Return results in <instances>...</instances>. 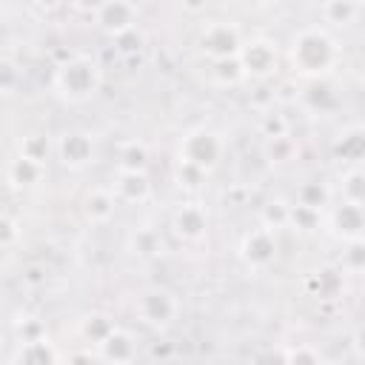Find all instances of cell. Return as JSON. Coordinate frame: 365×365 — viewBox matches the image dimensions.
Listing matches in <instances>:
<instances>
[{
    "label": "cell",
    "mask_w": 365,
    "mask_h": 365,
    "mask_svg": "<svg viewBox=\"0 0 365 365\" xmlns=\"http://www.w3.org/2000/svg\"><path fill=\"white\" fill-rule=\"evenodd\" d=\"M339 60V46L322 26H305L291 37L288 63L302 77H322Z\"/></svg>",
    "instance_id": "6da1fadb"
},
{
    "label": "cell",
    "mask_w": 365,
    "mask_h": 365,
    "mask_svg": "<svg viewBox=\"0 0 365 365\" xmlns=\"http://www.w3.org/2000/svg\"><path fill=\"white\" fill-rule=\"evenodd\" d=\"M100 83H103V71L100 66L91 60V57H68L66 63H60L54 68V91L60 97H66L68 103H80V100H88L100 91Z\"/></svg>",
    "instance_id": "7a4b0ae2"
},
{
    "label": "cell",
    "mask_w": 365,
    "mask_h": 365,
    "mask_svg": "<svg viewBox=\"0 0 365 365\" xmlns=\"http://www.w3.org/2000/svg\"><path fill=\"white\" fill-rule=\"evenodd\" d=\"M225 151V143L222 137L214 131V128H205V125H197L191 131H185L180 137V145H177V163H188L194 168H202L205 174L220 163Z\"/></svg>",
    "instance_id": "3957f363"
},
{
    "label": "cell",
    "mask_w": 365,
    "mask_h": 365,
    "mask_svg": "<svg viewBox=\"0 0 365 365\" xmlns=\"http://www.w3.org/2000/svg\"><path fill=\"white\" fill-rule=\"evenodd\" d=\"M134 314L151 328H168L180 317V299L168 288H145L134 302Z\"/></svg>",
    "instance_id": "277c9868"
},
{
    "label": "cell",
    "mask_w": 365,
    "mask_h": 365,
    "mask_svg": "<svg viewBox=\"0 0 365 365\" xmlns=\"http://www.w3.org/2000/svg\"><path fill=\"white\" fill-rule=\"evenodd\" d=\"M242 37L237 31L234 23H225V20H211L205 23L202 34H200V51L211 60V63H220V60H231L240 54L242 48Z\"/></svg>",
    "instance_id": "5b68a950"
},
{
    "label": "cell",
    "mask_w": 365,
    "mask_h": 365,
    "mask_svg": "<svg viewBox=\"0 0 365 365\" xmlns=\"http://www.w3.org/2000/svg\"><path fill=\"white\" fill-rule=\"evenodd\" d=\"M240 66L245 71V77H254V80H265L277 71L279 66V51H277V43L268 40V37H251L242 43L240 48Z\"/></svg>",
    "instance_id": "8992f818"
},
{
    "label": "cell",
    "mask_w": 365,
    "mask_h": 365,
    "mask_svg": "<svg viewBox=\"0 0 365 365\" xmlns=\"http://www.w3.org/2000/svg\"><path fill=\"white\" fill-rule=\"evenodd\" d=\"M240 257L251 271H265L277 262V234L268 228H251L240 242Z\"/></svg>",
    "instance_id": "52a82bcc"
},
{
    "label": "cell",
    "mask_w": 365,
    "mask_h": 365,
    "mask_svg": "<svg viewBox=\"0 0 365 365\" xmlns=\"http://www.w3.org/2000/svg\"><path fill=\"white\" fill-rule=\"evenodd\" d=\"M54 154L66 168L80 171L94 160V137L88 131H66L57 137Z\"/></svg>",
    "instance_id": "ba28073f"
},
{
    "label": "cell",
    "mask_w": 365,
    "mask_h": 365,
    "mask_svg": "<svg viewBox=\"0 0 365 365\" xmlns=\"http://www.w3.org/2000/svg\"><path fill=\"white\" fill-rule=\"evenodd\" d=\"M94 17H97V26L111 34L114 40L123 37L125 31L137 29V6L134 3H123V0H114V3H100L94 6Z\"/></svg>",
    "instance_id": "9c48e42d"
},
{
    "label": "cell",
    "mask_w": 365,
    "mask_h": 365,
    "mask_svg": "<svg viewBox=\"0 0 365 365\" xmlns=\"http://www.w3.org/2000/svg\"><path fill=\"white\" fill-rule=\"evenodd\" d=\"M208 228V214L200 202H182L174 214H171V231L185 240V242H197L205 237Z\"/></svg>",
    "instance_id": "30bf717a"
},
{
    "label": "cell",
    "mask_w": 365,
    "mask_h": 365,
    "mask_svg": "<svg viewBox=\"0 0 365 365\" xmlns=\"http://www.w3.org/2000/svg\"><path fill=\"white\" fill-rule=\"evenodd\" d=\"M94 351H97V359L106 362V365H131L134 356H137V342L128 331L114 328Z\"/></svg>",
    "instance_id": "8fae6325"
},
{
    "label": "cell",
    "mask_w": 365,
    "mask_h": 365,
    "mask_svg": "<svg viewBox=\"0 0 365 365\" xmlns=\"http://www.w3.org/2000/svg\"><path fill=\"white\" fill-rule=\"evenodd\" d=\"M334 154L351 168H365V125H345L334 140Z\"/></svg>",
    "instance_id": "7c38bea8"
},
{
    "label": "cell",
    "mask_w": 365,
    "mask_h": 365,
    "mask_svg": "<svg viewBox=\"0 0 365 365\" xmlns=\"http://www.w3.org/2000/svg\"><path fill=\"white\" fill-rule=\"evenodd\" d=\"M331 225H334V231H336L345 242H348V240H356V237H362V231H365V208L342 200V202L331 211Z\"/></svg>",
    "instance_id": "4fadbf2b"
},
{
    "label": "cell",
    "mask_w": 365,
    "mask_h": 365,
    "mask_svg": "<svg viewBox=\"0 0 365 365\" xmlns=\"http://www.w3.org/2000/svg\"><path fill=\"white\" fill-rule=\"evenodd\" d=\"M111 188L123 202H145L151 197V180L145 171H117Z\"/></svg>",
    "instance_id": "5bb4252c"
},
{
    "label": "cell",
    "mask_w": 365,
    "mask_h": 365,
    "mask_svg": "<svg viewBox=\"0 0 365 365\" xmlns=\"http://www.w3.org/2000/svg\"><path fill=\"white\" fill-rule=\"evenodd\" d=\"M117 194H114V188H91L88 194H86V200H83V214L94 222V225H106L111 217H114V211H117Z\"/></svg>",
    "instance_id": "9a60e30c"
},
{
    "label": "cell",
    "mask_w": 365,
    "mask_h": 365,
    "mask_svg": "<svg viewBox=\"0 0 365 365\" xmlns=\"http://www.w3.org/2000/svg\"><path fill=\"white\" fill-rule=\"evenodd\" d=\"M57 362H60L57 348L51 345L48 336H43L34 342H20L11 365H57Z\"/></svg>",
    "instance_id": "2e32d148"
},
{
    "label": "cell",
    "mask_w": 365,
    "mask_h": 365,
    "mask_svg": "<svg viewBox=\"0 0 365 365\" xmlns=\"http://www.w3.org/2000/svg\"><path fill=\"white\" fill-rule=\"evenodd\" d=\"M43 174H46V165H40V163H34V160H26V157H20V154H14V160H11L9 168H6L9 182L17 185V188H31V185H37V182L43 180Z\"/></svg>",
    "instance_id": "e0dca14e"
},
{
    "label": "cell",
    "mask_w": 365,
    "mask_h": 365,
    "mask_svg": "<svg viewBox=\"0 0 365 365\" xmlns=\"http://www.w3.org/2000/svg\"><path fill=\"white\" fill-rule=\"evenodd\" d=\"M114 328H117L114 319H111L108 314H103V311H91V314H86V317L80 319V336H83L86 342H91L94 348H97Z\"/></svg>",
    "instance_id": "ac0fdd59"
},
{
    "label": "cell",
    "mask_w": 365,
    "mask_h": 365,
    "mask_svg": "<svg viewBox=\"0 0 365 365\" xmlns=\"http://www.w3.org/2000/svg\"><path fill=\"white\" fill-rule=\"evenodd\" d=\"M259 225L268 228V231H279V228H288L291 225V202L282 200V197H274L268 200L262 208H259Z\"/></svg>",
    "instance_id": "d6986e66"
},
{
    "label": "cell",
    "mask_w": 365,
    "mask_h": 365,
    "mask_svg": "<svg viewBox=\"0 0 365 365\" xmlns=\"http://www.w3.org/2000/svg\"><path fill=\"white\" fill-rule=\"evenodd\" d=\"M51 151H54L51 140H48L46 134H40V131H31V134H26V137L17 143V154L26 157V160H34V163H40V165H46V160H48Z\"/></svg>",
    "instance_id": "ffe728a7"
},
{
    "label": "cell",
    "mask_w": 365,
    "mask_h": 365,
    "mask_svg": "<svg viewBox=\"0 0 365 365\" xmlns=\"http://www.w3.org/2000/svg\"><path fill=\"white\" fill-rule=\"evenodd\" d=\"M339 191L345 202L365 208V168H348L339 180Z\"/></svg>",
    "instance_id": "44dd1931"
},
{
    "label": "cell",
    "mask_w": 365,
    "mask_h": 365,
    "mask_svg": "<svg viewBox=\"0 0 365 365\" xmlns=\"http://www.w3.org/2000/svg\"><path fill=\"white\" fill-rule=\"evenodd\" d=\"M359 11H362V6L359 3H348V0H331V3L319 6V14L325 17V23H336V26L354 23L359 17Z\"/></svg>",
    "instance_id": "7402d4cb"
},
{
    "label": "cell",
    "mask_w": 365,
    "mask_h": 365,
    "mask_svg": "<svg viewBox=\"0 0 365 365\" xmlns=\"http://www.w3.org/2000/svg\"><path fill=\"white\" fill-rule=\"evenodd\" d=\"M128 248L137 257H157L163 251V240H160V234L154 228H137L128 237Z\"/></svg>",
    "instance_id": "603a6c76"
},
{
    "label": "cell",
    "mask_w": 365,
    "mask_h": 365,
    "mask_svg": "<svg viewBox=\"0 0 365 365\" xmlns=\"http://www.w3.org/2000/svg\"><path fill=\"white\" fill-rule=\"evenodd\" d=\"M145 160H148V151L143 143L131 140L120 148V160H117V171H145Z\"/></svg>",
    "instance_id": "cb8c5ba5"
},
{
    "label": "cell",
    "mask_w": 365,
    "mask_h": 365,
    "mask_svg": "<svg viewBox=\"0 0 365 365\" xmlns=\"http://www.w3.org/2000/svg\"><path fill=\"white\" fill-rule=\"evenodd\" d=\"M211 71H214V83H217V86H237V83L245 80V71H242V66H240V54L231 57V60L214 63Z\"/></svg>",
    "instance_id": "d4e9b609"
},
{
    "label": "cell",
    "mask_w": 365,
    "mask_h": 365,
    "mask_svg": "<svg viewBox=\"0 0 365 365\" xmlns=\"http://www.w3.org/2000/svg\"><path fill=\"white\" fill-rule=\"evenodd\" d=\"M328 197H331V191L322 182H302L299 185V194H297V202L299 205H308L314 211H322V205H328Z\"/></svg>",
    "instance_id": "484cf974"
},
{
    "label": "cell",
    "mask_w": 365,
    "mask_h": 365,
    "mask_svg": "<svg viewBox=\"0 0 365 365\" xmlns=\"http://www.w3.org/2000/svg\"><path fill=\"white\" fill-rule=\"evenodd\" d=\"M342 262L348 271H365V237L348 240L342 251Z\"/></svg>",
    "instance_id": "4316f807"
},
{
    "label": "cell",
    "mask_w": 365,
    "mask_h": 365,
    "mask_svg": "<svg viewBox=\"0 0 365 365\" xmlns=\"http://www.w3.org/2000/svg\"><path fill=\"white\" fill-rule=\"evenodd\" d=\"M319 225V211L308 208V205H291V225L288 228H297V231H314Z\"/></svg>",
    "instance_id": "83f0119b"
},
{
    "label": "cell",
    "mask_w": 365,
    "mask_h": 365,
    "mask_svg": "<svg viewBox=\"0 0 365 365\" xmlns=\"http://www.w3.org/2000/svg\"><path fill=\"white\" fill-rule=\"evenodd\" d=\"M259 131L265 140H277V137H288V120L277 111H268L262 114V123H259Z\"/></svg>",
    "instance_id": "f1b7e54d"
},
{
    "label": "cell",
    "mask_w": 365,
    "mask_h": 365,
    "mask_svg": "<svg viewBox=\"0 0 365 365\" xmlns=\"http://www.w3.org/2000/svg\"><path fill=\"white\" fill-rule=\"evenodd\" d=\"M294 154V143L291 137H277V140H265V157L271 163H288Z\"/></svg>",
    "instance_id": "f546056e"
},
{
    "label": "cell",
    "mask_w": 365,
    "mask_h": 365,
    "mask_svg": "<svg viewBox=\"0 0 365 365\" xmlns=\"http://www.w3.org/2000/svg\"><path fill=\"white\" fill-rule=\"evenodd\" d=\"M285 351H288V365H322L319 354L311 345H294Z\"/></svg>",
    "instance_id": "4dcf8cb0"
},
{
    "label": "cell",
    "mask_w": 365,
    "mask_h": 365,
    "mask_svg": "<svg viewBox=\"0 0 365 365\" xmlns=\"http://www.w3.org/2000/svg\"><path fill=\"white\" fill-rule=\"evenodd\" d=\"M202 180H205V171L202 168H194L188 163H177V182L182 188H197Z\"/></svg>",
    "instance_id": "1f68e13d"
},
{
    "label": "cell",
    "mask_w": 365,
    "mask_h": 365,
    "mask_svg": "<svg viewBox=\"0 0 365 365\" xmlns=\"http://www.w3.org/2000/svg\"><path fill=\"white\" fill-rule=\"evenodd\" d=\"M17 334H20V342H34V339H43L48 336L43 322H37L34 317H26L23 322H17Z\"/></svg>",
    "instance_id": "d6a6232c"
},
{
    "label": "cell",
    "mask_w": 365,
    "mask_h": 365,
    "mask_svg": "<svg viewBox=\"0 0 365 365\" xmlns=\"http://www.w3.org/2000/svg\"><path fill=\"white\" fill-rule=\"evenodd\" d=\"M14 240H17V222L11 217H3V222H0V242H3V248H11Z\"/></svg>",
    "instance_id": "836d02e7"
},
{
    "label": "cell",
    "mask_w": 365,
    "mask_h": 365,
    "mask_svg": "<svg viewBox=\"0 0 365 365\" xmlns=\"http://www.w3.org/2000/svg\"><path fill=\"white\" fill-rule=\"evenodd\" d=\"M259 365H288V351H285V348L268 351V354L259 359Z\"/></svg>",
    "instance_id": "e575fe53"
},
{
    "label": "cell",
    "mask_w": 365,
    "mask_h": 365,
    "mask_svg": "<svg viewBox=\"0 0 365 365\" xmlns=\"http://www.w3.org/2000/svg\"><path fill=\"white\" fill-rule=\"evenodd\" d=\"M66 365H97V356H91V351H74Z\"/></svg>",
    "instance_id": "d590c367"
},
{
    "label": "cell",
    "mask_w": 365,
    "mask_h": 365,
    "mask_svg": "<svg viewBox=\"0 0 365 365\" xmlns=\"http://www.w3.org/2000/svg\"><path fill=\"white\" fill-rule=\"evenodd\" d=\"M354 348H356V351L365 356V322H362V325L354 331Z\"/></svg>",
    "instance_id": "8d00e7d4"
},
{
    "label": "cell",
    "mask_w": 365,
    "mask_h": 365,
    "mask_svg": "<svg viewBox=\"0 0 365 365\" xmlns=\"http://www.w3.org/2000/svg\"><path fill=\"white\" fill-rule=\"evenodd\" d=\"M40 279H43V277H40V268H34V265H31V268L26 271V282H31V285H37Z\"/></svg>",
    "instance_id": "74e56055"
},
{
    "label": "cell",
    "mask_w": 365,
    "mask_h": 365,
    "mask_svg": "<svg viewBox=\"0 0 365 365\" xmlns=\"http://www.w3.org/2000/svg\"><path fill=\"white\" fill-rule=\"evenodd\" d=\"M322 365H334V362H322Z\"/></svg>",
    "instance_id": "f35d334b"
}]
</instances>
